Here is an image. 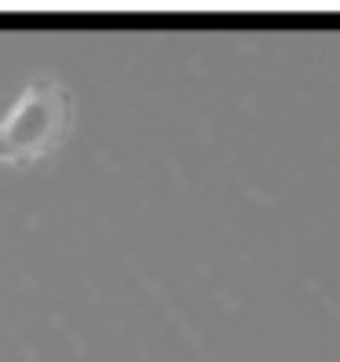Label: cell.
Returning <instances> with one entry per match:
<instances>
[{
	"label": "cell",
	"instance_id": "cell-1",
	"mask_svg": "<svg viewBox=\"0 0 340 362\" xmlns=\"http://www.w3.org/2000/svg\"><path fill=\"white\" fill-rule=\"evenodd\" d=\"M74 124V95L52 77H33L0 121V165H30L59 151Z\"/></svg>",
	"mask_w": 340,
	"mask_h": 362
}]
</instances>
